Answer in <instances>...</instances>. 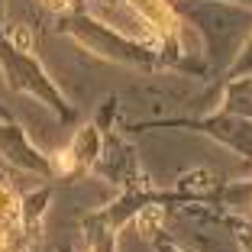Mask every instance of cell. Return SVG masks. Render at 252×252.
Segmentation results:
<instances>
[{
  "label": "cell",
  "instance_id": "obj_1",
  "mask_svg": "<svg viewBox=\"0 0 252 252\" xmlns=\"http://www.w3.org/2000/svg\"><path fill=\"white\" fill-rule=\"evenodd\" d=\"M129 3H133L142 13V20H146L149 26H156L158 32H165V36L178 32V16H175V10H171L165 0H129Z\"/></svg>",
  "mask_w": 252,
  "mask_h": 252
},
{
  "label": "cell",
  "instance_id": "obj_2",
  "mask_svg": "<svg viewBox=\"0 0 252 252\" xmlns=\"http://www.w3.org/2000/svg\"><path fill=\"white\" fill-rule=\"evenodd\" d=\"M20 220V197L10 185H0V226Z\"/></svg>",
  "mask_w": 252,
  "mask_h": 252
},
{
  "label": "cell",
  "instance_id": "obj_3",
  "mask_svg": "<svg viewBox=\"0 0 252 252\" xmlns=\"http://www.w3.org/2000/svg\"><path fill=\"white\" fill-rule=\"evenodd\" d=\"M13 45H16V49H23V52H30V49H32L30 26H16V30H13Z\"/></svg>",
  "mask_w": 252,
  "mask_h": 252
},
{
  "label": "cell",
  "instance_id": "obj_4",
  "mask_svg": "<svg viewBox=\"0 0 252 252\" xmlns=\"http://www.w3.org/2000/svg\"><path fill=\"white\" fill-rule=\"evenodd\" d=\"M158 223H162V210H158V207H156V210L149 207L146 214L139 217V226H142L146 233H149V230H158Z\"/></svg>",
  "mask_w": 252,
  "mask_h": 252
},
{
  "label": "cell",
  "instance_id": "obj_5",
  "mask_svg": "<svg viewBox=\"0 0 252 252\" xmlns=\"http://www.w3.org/2000/svg\"><path fill=\"white\" fill-rule=\"evenodd\" d=\"M42 3H45L49 10H65V7H71L74 0H42Z\"/></svg>",
  "mask_w": 252,
  "mask_h": 252
},
{
  "label": "cell",
  "instance_id": "obj_6",
  "mask_svg": "<svg viewBox=\"0 0 252 252\" xmlns=\"http://www.w3.org/2000/svg\"><path fill=\"white\" fill-rule=\"evenodd\" d=\"M10 249V233H7V226H0V252H7Z\"/></svg>",
  "mask_w": 252,
  "mask_h": 252
},
{
  "label": "cell",
  "instance_id": "obj_7",
  "mask_svg": "<svg viewBox=\"0 0 252 252\" xmlns=\"http://www.w3.org/2000/svg\"><path fill=\"white\" fill-rule=\"evenodd\" d=\"M88 252H94V249H88Z\"/></svg>",
  "mask_w": 252,
  "mask_h": 252
}]
</instances>
